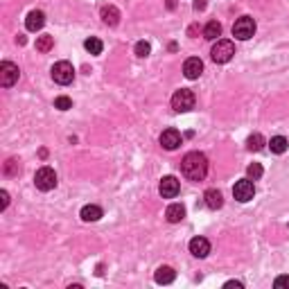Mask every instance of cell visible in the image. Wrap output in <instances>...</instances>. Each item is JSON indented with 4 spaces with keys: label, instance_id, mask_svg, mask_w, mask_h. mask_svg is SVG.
<instances>
[{
    "label": "cell",
    "instance_id": "1",
    "mask_svg": "<svg viewBox=\"0 0 289 289\" xmlns=\"http://www.w3.org/2000/svg\"><path fill=\"white\" fill-rule=\"evenodd\" d=\"M181 172L187 181H204V176L208 174V158L201 152L185 154L181 161Z\"/></svg>",
    "mask_w": 289,
    "mask_h": 289
},
{
    "label": "cell",
    "instance_id": "2",
    "mask_svg": "<svg viewBox=\"0 0 289 289\" xmlns=\"http://www.w3.org/2000/svg\"><path fill=\"white\" fill-rule=\"evenodd\" d=\"M195 102H197L195 93L187 88H181L172 95V109H174L176 113H187L190 109H195Z\"/></svg>",
    "mask_w": 289,
    "mask_h": 289
},
{
    "label": "cell",
    "instance_id": "3",
    "mask_svg": "<svg viewBox=\"0 0 289 289\" xmlns=\"http://www.w3.org/2000/svg\"><path fill=\"white\" fill-rule=\"evenodd\" d=\"M235 55V45L230 41H219L217 38V43L213 45V50H210V57H213L215 64H228L230 59H233Z\"/></svg>",
    "mask_w": 289,
    "mask_h": 289
},
{
    "label": "cell",
    "instance_id": "4",
    "mask_svg": "<svg viewBox=\"0 0 289 289\" xmlns=\"http://www.w3.org/2000/svg\"><path fill=\"white\" fill-rule=\"evenodd\" d=\"M253 34H255V21L251 16H242V18L235 21V25H233V36L235 38H239V41H249Z\"/></svg>",
    "mask_w": 289,
    "mask_h": 289
},
{
    "label": "cell",
    "instance_id": "5",
    "mask_svg": "<svg viewBox=\"0 0 289 289\" xmlns=\"http://www.w3.org/2000/svg\"><path fill=\"white\" fill-rule=\"evenodd\" d=\"M34 185L38 187V190H43V192L52 190V187L57 185V174H55V170H52V167H41V170H36V174H34Z\"/></svg>",
    "mask_w": 289,
    "mask_h": 289
},
{
    "label": "cell",
    "instance_id": "6",
    "mask_svg": "<svg viewBox=\"0 0 289 289\" xmlns=\"http://www.w3.org/2000/svg\"><path fill=\"white\" fill-rule=\"evenodd\" d=\"M72 77H75V68H72V64H68V61H59V64L52 66V79L57 84H61V86L70 84Z\"/></svg>",
    "mask_w": 289,
    "mask_h": 289
},
{
    "label": "cell",
    "instance_id": "7",
    "mask_svg": "<svg viewBox=\"0 0 289 289\" xmlns=\"http://www.w3.org/2000/svg\"><path fill=\"white\" fill-rule=\"evenodd\" d=\"M18 75H21V70H18V66H14L12 61H3V64H0V86H3V88H9V86L16 84Z\"/></svg>",
    "mask_w": 289,
    "mask_h": 289
},
{
    "label": "cell",
    "instance_id": "8",
    "mask_svg": "<svg viewBox=\"0 0 289 289\" xmlns=\"http://www.w3.org/2000/svg\"><path fill=\"white\" fill-rule=\"evenodd\" d=\"M253 195H255V185H253V181H251V179H242V181L235 183V187H233V197L239 201V204H247V201H251V199H253Z\"/></svg>",
    "mask_w": 289,
    "mask_h": 289
},
{
    "label": "cell",
    "instance_id": "9",
    "mask_svg": "<svg viewBox=\"0 0 289 289\" xmlns=\"http://www.w3.org/2000/svg\"><path fill=\"white\" fill-rule=\"evenodd\" d=\"M181 190V183L176 176H163L161 179V185H158V192H161L163 199H174Z\"/></svg>",
    "mask_w": 289,
    "mask_h": 289
},
{
    "label": "cell",
    "instance_id": "10",
    "mask_svg": "<svg viewBox=\"0 0 289 289\" xmlns=\"http://www.w3.org/2000/svg\"><path fill=\"white\" fill-rule=\"evenodd\" d=\"M183 72H185L187 79H199L201 72H204V64H201L199 57H190V59L183 64Z\"/></svg>",
    "mask_w": 289,
    "mask_h": 289
},
{
    "label": "cell",
    "instance_id": "11",
    "mask_svg": "<svg viewBox=\"0 0 289 289\" xmlns=\"http://www.w3.org/2000/svg\"><path fill=\"white\" fill-rule=\"evenodd\" d=\"M161 144H163L165 149H170V152H172V149H176V147L181 144V133L176 131V129H172V127L165 129V131L161 133Z\"/></svg>",
    "mask_w": 289,
    "mask_h": 289
},
{
    "label": "cell",
    "instance_id": "12",
    "mask_svg": "<svg viewBox=\"0 0 289 289\" xmlns=\"http://www.w3.org/2000/svg\"><path fill=\"white\" fill-rule=\"evenodd\" d=\"M190 253L195 258H206L210 253V242L206 237H195L190 239Z\"/></svg>",
    "mask_w": 289,
    "mask_h": 289
},
{
    "label": "cell",
    "instance_id": "13",
    "mask_svg": "<svg viewBox=\"0 0 289 289\" xmlns=\"http://www.w3.org/2000/svg\"><path fill=\"white\" fill-rule=\"evenodd\" d=\"M43 25H45V14H43V12H38V9H34V12L27 14L25 27H27L30 32H38Z\"/></svg>",
    "mask_w": 289,
    "mask_h": 289
},
{
    "label": "cell",
    "instance_id": "14",
    "mask_svg": "<svg viewBox=\"0 0 289 289\" xmlns=\"http://www.w3.org/2000/svg\"><path fill=\"white\" fill-rule=\"evenodd\" d=\"M154 278H156L158 285H170V282H174L176 273H174V269L172 267H158L156 273H154Z\"/></svg>",
    "mask_w": 289,
    "mask_h": 289
},
{
    "label": "cell",
    "instance_id": "15",
    "mask_svg": "<svg viewBox=\"0 0 289 289\" xmlns=\"http://www.w3.org/2000/svg\"><path fill=\"white\" fill-rule=\"evenodd\" d=\"M204 199H206V206H208L210 210H217V208H221V206H224V199H221V192L219 190H208L204 195Z\"/></svg>",
    "mask_w": 289,
    "mask_h": 289
},
{
    "label": "cell",
    "instance_id": "16",
    "mask_svg": "<svg viewBox=\"0 0 289 289\" xmlns=\"http://www.w3.org/2000/svg\"><path fill=\"white\" fill-rule=\"evenodd\" d=\"M167 221H172V224H179V221H183V217H185V208H183L181 204H172L170 208H167Z\"/></svg>",
    "mask_w": 289,
    "mask_h": 289
},
{
    "label": "cell",
    "instance_id": "17",
    "mask_svg": "<svg viewBox=\"0 0 289 289\" xmlns=\"http://www.w3.org/2000/svg\"><path fill=\"white\" fill-rule=\"evenodd\" d=\"M81 219L84 221H100L102 219V208H100V206H84V208H81Z\"/></svg>",
    "mask_w": 289,
    "mask_h": 289
},
{
    "label": "cell",
    "instance_id": "18",
    "mask_svg": "<svg viewBox=\"0 0 289 289\" xmlns=\"http://www.w3.org/2000/svg\"><path fill=\"white\" fill-rule=\"evenodd\" d=\"M102 21L107 23V25H118L120 12L113 7V5H109V7H102Z\"/></svg>",
    "mask_w": 289,
    "mask_h": 289
},
{
    "label": "cell",
    "instance_id": "19",
    "mask_svg": "<svg viewBox=\"0 0 289 289\" xmlns=\"http://www.w3.org/2000/svg\"><path fill=\"white\" fill-rule=\"evenodd\" d=\"M204 36L208 38V41H215V38H219L221 36V25L217 21H210L208 25L204 27Z\"/></svg>",
    "mask_w": 289,
    "mask_h": 289
},
{
    "label": "cell",
    "instance_id": "20",
    "mask_svg": "<svg viewBox=\"0 0 289 289\" xmlns=\"http://www.w3.org/2000/svg\"><path fill=\"white\" fill-rule=\"evenodd\" d=\"M269 144H271V152L273 154H285L287 152V138L285 136H273L271 138V142H269Z\"/></svg>",
    "mask_w": 289,
    "mask_h": 289
},
{
    "label": "cell",
    "instance_id": "21",
    "mask_svg": "<svg viewBox=\"0 0 289 289\" xmlns=\"http://www.w3.org/2000/svg\"><path fill=\"white\" fill-rule=\"evenodd\" d=\"M84 47L90 52V55H102V41L100 38H95V36H90V38H86V43H84Z\"/></svg>",
    "mask_w": 289,
    "mask_h": 289
},
{
    "label": "cell",
    "instance_id": "22",
    "mask_svg": "<svg viewBox=\"0 0 289 289\" xmlns=\"http://www.w3.org/2000/svg\"><path fill=\"white\" fill-rule=\"evenodd\" d=\"M247 147L251 149V152H260V149L264 147V138L260 136V133H253V136H249V140H247Z\"/></svg>",
    "mask_w": 289,
    "mask_h": 289
},
{
    "label": "cell",
    "instance_id": "23",
    "mask_svg": "<svg viewBox=\"0 0 289 289\" xmlns=\"http://www.w3.org/2000/svg\"><path fill=\"white\" fill-rule=\"evenodd\" d=\"M52 45H55V38H52V36H38V41H36V50L38 52H47V50H50V47Z\"/></svg>",
    "mask_w": 289,
    "mask_h": 289
},
{
    "label": "cell",
    "instance_id": "24",
    "mask_svg": "<svg viewBox=\"0 0 289 289\" xmlns=\"http://www.w3.org/2000/svg\"><path fill=\"white\" fill-rule=\"evenodd\" d=\"M247 174H249V179H260V176H262V165H260V163H251V165L247 167Z\"/></svg>",
    "mask_w": 289,
    "mask_h": 289
},
{
    "label": "cell",
    "instance_id": "25",
    "mask_svg": "<svg viewBox=\"0 0 289 289\" xmlns=\"http://www.w3.org/2000/svg\"><path fill=\"white\" fill-rule=\"evenodd\" d=\"M55 107L59 109V111H68V109H72V100L66 98V95H61V98L55 100Z\"/></svg>",
    "mask_w": 289,
    "mask_h": 289
},
{
    "label": "cell",
    "instance_id": "26",
    "mask_svg": "<svg viewBox=\"0 0 289 289\" xmlns=\"http://www.w3.org/2000/svg\"><path fill=\"white\" fill-rule=\"evenodd\" d=\"M133 50H136V55H138V57H147L149 52H152V45H149L147 41H138Z\"/></svg>",
    "mask_w": 289,
    "mask_h": 289
},
{
    "label": "cell",
    "instance_id": "27",
    "mask_svg": "<svg viewBox=\"0 0 289 289\" xmlns=\"http://www.w3.org/2000/svg\"><path fill=\"white\" fill-rule=\"evenodd\" d=\"M18 170H21V167H18V163L14 161V158H12V161L5 163V174H7V176H16Z\"/></svg>",
    "mask_w": 289,
    "mask_h": 289
},
{
    "label": "cell",
    "instance_id": "28",
    "mask_svg": "<svg viewBox=\"0 0 289 289\" xmlns=\"http://www.w3.org/2000/svg\"><path fill=\"white\" fill-rule=\"evenodd\" d=\"M273 287L276 289H289V276H278L273 280Z\"/></svg>",
    "mask_w": 289,
    "mask_h": 289
},
{
    "label": "cell",
    "instance_id": "29",
    "mask_svg": "<svg viewBox=\"0 0 289 289\" xmlns=\"http://www.w3.org/2000/svg\"><path fill=\"white\" fill-rule=\"evenodd\" d=\"M0 199H3V201H0V210H5V208L9 206V195H7V190L0 192Z\"/></svg>",
    "mask_w": 289,
    "mask_h": 289
},
{
    "label": "cell",
    "instance_id": "30",
    "mask_svg": "<svg viewBox=\"0 0 289 289\" xmlns=\"http://www.w3.org/2000/svg\"><path fill=\"white\" fill-rule=\"evenodd\" d=\"M226 287H242V282H237V280H228V282H226Z\"/></svg>",
    "mask_w": 289,
    "mask_h": 289
}]
</instances>
